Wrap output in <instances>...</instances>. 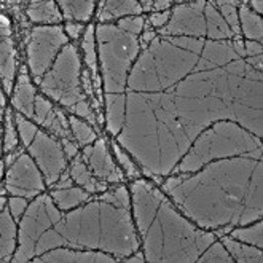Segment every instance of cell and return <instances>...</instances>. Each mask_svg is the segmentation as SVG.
Instances as JSON below:
<instances>
[{"label": "cell", "mask_w": 263, "mask_h": 263, "mask_svg": "<svg viewBox=\"0 0 263 263\" xmlns=\"http://www.w3.org/2000/svg\"><path fill=\"white\" fill-rule=\"evenodd\" d=\"M261 63L260 42L157 34L129 70L115 141L160 183L215 121L261 137Z\"/></svg>", "instance_id": "obj_1"}, {"label": "cell", "mask_w": 263, "mask_h": 263, "mask_svg": "<svg viewBox=\"0 0 263 263\" xmlns=\"http://www.w3.org/2000/svg\"><path fill=\"white\" fill-rule=\"evenodd\" d=\"M158 185L185 217L217 238L261 220V157L219 158L192 174H169Z\"/></svg>", "instance_id": "obj_2"}, {"label": "cell", "mask_w": 263, "mask_h": 263, "mask_svg": "<svg viewBox=\"0 0 263 263\" xmlns=\"http://www.w3.org/2000/svg\"><path fill=\"white\" fill-rule=\"evenodd\" d=\"M54 247L99 251L114 255L118 261L141 251L131 214L129 189L115 183L95 199L63 212L35 242L34 258Z\"/></svg>", "instance_id": "obj_3"}, {"label": "cell", "mask_w": 263, "mask_h": 263, "mask_svg": "<svg viewBox=\"0 0 263 263\" xmlns=\"http://www.w3.org/2000/svg\"><path fill=\"white\" fill-rule=\"evenodd\" d=\"M131 214L145 261H198L217 239L214 231L203 230L174 206L164 192L147 179L129 183Z\"/></svg>", "instance_id": "obj_4"}, {"label": "cell", "mask_w": 263, "mask_h": 263, "mask_svg": "<svg viewBox=\"0 0 263 263\" xmlns=\"http://www.w3.org/2000/svg\"><path fill=\"white\" fill-rule=\"evenodd\" d=\"M145 18L126 16L115 23L98 24L96 45L99 69L102 75L105 126L114 137L123 128L125 121V92L128 75L136 58L141 53V32Z\"/></svg>", "instance_id": "obj_5"}, {"label": "cell", "mask_w": 263, "mask_h": 263, "mask_svg": "<svg viewBox=\"0 0 263 263\" xmlns=\"http://www.w3.org/2000/svg\"><path fill=\"white\" fill-rule=\"evenodd\" d=\"M261 137L233 120H219L198 134L171 174H192L219 158L238 155L261 157Z\"/></svg>", "instance_id": "obj_6"}, {"label": "cell", "mask_w": 263, "mask_h": 263, "mask_svg": "<svg viewBox=\"0 0 263 263\" xmlns=\"http://www.w3.org/2000/svg\"><path fill=\"white\" fill-rule=\"evenodd\" d=\"M82 59L77 45L69 40L53 58L43 75L34 82L46 98L58 102L72 115L96 125V115L85 95L82 83Z\"/></svg>", "instance_id": "obj_7"}, {"label": "cell", "mask_w": 263, "mask_h": 263, "mask_svg": "<svg viewBox=\"0 0 263 263\" xmlns=\"http://www.w3.org/2000/svg\"><path fill=\"white\" fill-rule=\"evenodd\" d=\"M63 215L48 193H40L27 204L20 219L18 244L11 261H32L34 249L39 238L53 227Z\"/></svg>", "instance_id": "obj_8"}, {"label": "cell", "mask_w": 263, "mask_h": 263, "mask_svg": "<svg viewBox=\"0 0 263 263\" xmlns=\"http://www.w3.org/2000/svg\"><path fill=\"white\" fill-rule=\"evenodd\" d=\"M64 29L61 26H35L29 30L26 39L27 70L29 77L37 82L46 67L50 66L58 51L69 42Z\"/></svg>", "instance_id": "obj_9"}, {"label": "cell", "mask_w": 263, "mask_h": 263, "mask_svg": "<svg viewBox=\"0 0 263 263\" xmlns=\"http://www.w3.org/2000/svg\"><path fill=\"white\" fill-rule=\"evenodd\" d=\"M26 148L42 171L45 183L50 185V187L67 169V157L64 153L63 144L56 136L50 134L48 131L39 128L34 139Z\"/></svg>", "instance_id": "obj_10"}, {"label": "cell", "mask_w": 263, "mask_h": 263, "mask_svg": "<svg viewBox=\"0 0 263 263\" xmlns=\"http://www.w3.org/2000/svg\"><path fill=\"white\" fill-rule=\"evenodd\" d=\"M5 174V192L10 196H23L27 199H34L45 192V179L39 169L37 163L24 148H20L14 161L7 166Z\"/></svg>", "instance_id": "obj_11"}, {"label": "cell", "mask_w": 263, "mask_h": 263, "mask_svg": "<svg viewBox=\"0 0 263 263\" xmlns=\"http://www.w3.org/2000/svg\"><path fill=\"white\" fill-rule=\"evenodd\" d=\"M82 158L85 160L89 171L98 179L112 183H123L125 182V173L121 167L114 161L110 148L107 145L104 137H98L91 145L83 147Z\"/></svg>", "instance_id": "obj_12"}, {"label": "cell", "mask_w": 263, "mask_h": 263, "mask_svg": "<svg viewBox=\"0 0 263 263\" xmlns=\"http://www.w3.org/2000/svg\"><path fill=\"white\" fill-rule=\"evenodd\" d=\"M16 80V50H14L11 23L0 16V85L7 95H11Z\"/></svg>", "instance_id": "obj_13"}, {"label": "cell", "mask_w": 263, "mask_h": 263, "mask_svg": "<svg viewBox=\"0 0 263 263\" xmlns=\"http://www.w3.org/2000/svg\"><path fill=\"white\" fill-rule=\"evenodd\" d=\"M32 261H79V263H114V255L99 251H79L70 247H54L35 257Z\"/></svg>", "instance_id": "obj_14"}, {"label": "cell", "mask_w": 263, "mask_h": 263, "mask_svg": "<svg viewBox=\"0 0 263 263\" xmlns=\"http://www.w3.org/2000/svg\"><path fill=\"white\" fill-rule=\"evenodd\" d=\"M5 195H0V261H11L18 244L16 220L13 219Z\"/></svg>", "instance_id": "obj_15"}, {"label": "cell", "mask_w": 263, "mask_h": 263, "mask_svg": "<svg viewBox=\"0 0 263 263\" xmlns=\"http://www.w3.org/2000/svg\"><path fill=\"white\" fill-rule=\"evenodd\" d=\"M37 95L35 86L30 82V77L26 72V67L20 70V75L14 82L13 91H11V105L14 112H18L29 120L32 118L34 114V99Z\"/></svg>", "instance_id": "obj_16"}, {"label": "cell", "mask_w": 263, "mask_h": 263, "mask_svg": "<svg viewBox=\"0 0 263 263\" xmlns=\"http://www.w3.org/2000/svg\"><path fill=\"white\" fill-rule=\"evenodd\" d=\"M144 10L137 0H99L98 21L101 24L115 23L126 16H139Z\"/></svg>", "instance_id": "obj_17"}, {"label": "cell", "mask_w": 263, "mask_h": 263, "mask_svg": "<svg viewBox=\"0 0 263 263\" xmlns=\"http://www.w3.org/2000/svg\"><path fill=\"white\" fill-rule=\"evenodd\" d=\"M82 50L85 54V64L89 73L91 85L95 92L102 98V83L99 79V58H98V45H96V27L88 26L82 35Z\"/></svg>", "instance_id": "obj_18"}, {"label": "cell", "mask_w": 263, "mask_h": 263, "mask_svg": "<svg viewBox=\"0 0 263 263\" xmlns=\"http://www.w3.org/2000/svg\"><path fill=\"white\" fill-rule=\"evenodd\" d=\"M26 13L30 23L39 26H53L64 20L56 0H27Z\"/></svg>", "instance_id": "obj_19"}, {"label": "cell", "mask_w": 263, "mask_h": 263, "mask_svg": "<svg viewBox=\"0 0 263 263\" xmlns=\"http://www.w3.org/2000/svg\"><path fill=\"white\" fill-rule=\"evenodd\" d=\"M69 174L73 180L75 185H79L83 190H86L91 195L102 193L107 190V182L98 179L95 174L89 171V167L86 166L85 160L82 158V155L79 153L75 158H72L70 167H69Z\"/></svg>", "instance_id": "obj_20"}, {"label": "cell", "mask_w": 263, "mask_h": 263, "mask_svg": "<svg viewBox=\"0 0 263 263\" xmlns=\"http://www.w3.org/2000/svg\"><path fill=\"white\" fill-rule=\"evenodd\" d=\"M219 239L233 261H238V263H261L263 261V252L260 247L241 242L235 238H231L230 235L219 236Z\"/></svg>", "instance_id": "obj_21"}, {"label": "cell", "mask_w": 263, "mask_h": 263, "mask_svg": "<svg viewBox=\"0 0 263 263\" xmlns=\"http://www.w3.org/2000/svg\"><path fill=\"white\" fill-rule=\"evenodd\" d=\"M63 18L73 23H88L96 7V0H56Z\"/></svg>", "instance_id": "obj_22"}, {"label": "cell", "mask_w": 263, "mask_h": 263, "mask_svg": "<svg viewBox=\"0 0 263 263\" xmlns=\"http://www.w3.org/2000/svg\"><path fill=\"white\" fill-rule=\"evenodd\" d=\"M238 18H239V27H241L242 39L261 43L263 27H261V16L260 14H257L254 10H251V7L241 0L239 7H238Z\"/></svg>", "instance_id": "obj_23"}, {"label": "cell", "mask_w": 263, "mask_h": 263, "mask_svg": "<svg viewBox=\"0 0 263 263\" xmlns=\"http://www.w3.org/2000/svg\"><path fill=\"white\" fill-rule=\"evenodd\" d=\"M50 196L53 198L54 204L63 212L70 211L86 203L88 199H91V193H88L86 190L79 187V185H70V187L66 189H53Z\"/></svg>", "instance_id": "obj_24"}, {"label": "cell", "mask_w": 263, "mask_h": 263, "mask_svg": "<svg viewBox=\"0 0 263 263\" xmlns=\"http://www.w3.org/2000/svg\"><path fill=\"white\" fill-rule=\"evenodd\" d=\"M228 235L231 238L241 241V242L260 247V249L263 247V223H261V220H257V222L249 223V225L231 228V231Z\"/></svg>", "instance_id": "obj_25"}, {"label": "cell", "mask_w": 263, "mask_h": 263, "mask_svg": "<svg viewBox=\"0 0 263 263\" xmlns=\"http://www.w3.org/2000/svg\"><path fill=\"white\" fill-rule=\"evenodd\" d=\"M69 126H70V133H72L73 141L82 148L86 145H91L98 139L96 129L92 126H89L86 121L80 120L79 117H75V115L69 117Z\"/></svg>", "instance_id": "obj_26"}, {"label": "cell", "mask_w": 263, "mask_h": 263, "mask_svg": "<svg viewBox=\"0 0 263 263\" xmlns=\"http://www.w3.org/2000/svg\"><path fill=\"white\" fill-rule=\"evenodd\" d=\"M112 148H114L115 158H117V164L121 167V171L125 173V176H128V179L141 177V169H139L137 163L134 161V158L131 157V155L115 141V137L112 141Z\"/></svg>", "instance_id": "obj_27"}, {"label": "cell", "mask_w": 263, "mask_h": 263, "mask_svg": "<svg viewBox=\"0 0 263 263\" xmlns=\"http://www.w3.org/2000/svg\"><path fill=\"white\" fill-rule=\"evenodd\" d=\"M20 144V136L16 129V123H14V114L11 109L5 110V133H4V141H2V150L5 153H10L18 148Z\"/></svg>", "instance_id": "obj_28"}, {"label": "cell", "mask_w": 263, "mask_h": 263, "mask_svg": "<svg viewBox=\"0 0 263 263\" xmlns=\"http://www.w3.org/2000/svg\"><path fill=\"white\" fill-rule=\"evenodd\" d=\"M203 261H212V263H230V261H233L230 257V254L227 252V249L223 247V244L220 242V239L217 238L215 239L208 249L206 252L203 254V257H201L199 263H203Z\"/></svg>", "instance_id": "obj_29"}, {"label": "cell", "mask_w": 263, "mask_h": 263, "mask_svg": "<svg viewBox=\"0 0 263 263\" xmlns=\"http://www.w3.org/2000/svg\"><path fill=\"white\" fill-rule=\"evenodd\" d=\"M27 198H23V196H10L8 198V201H7V204H8V209H10V212H11V215H13V219L16 220V222H20V219H21V215L24 214V211H26V208H27Z\"/></svg>", "instance_id": "obj_30"}, {"label": "cell", "mask_w": 263, "mask_h": 263, "mask_svg": "<svg viewBox=\"0 0 263 263\" xmlns=\"http://www.w3.org/2000/svg\"><path fill=\"white\" fill-rule=\"evenodd\" d=\"M169 16H171V10H166V11H152L150 16H148V24L155 30H158L163 26H166Z\"/></svg>", "instance_id": "obj_31"}, {"label": "cell", "mask_w": 263, "mask_h": 263, "mask_svg": "<svg viewBox=\"0 0 263 263\" xmlns=\"http://www.w3.org/2000/svg\"><path fill=\"white\" fill-rule=\"evenodd\" d=\"M63 29H64L66 35H67L72 42L79 40V39L83 35V32H85V27L82 26V23H73V21H67L66 26H64Z\"/></svg>", "instance_id": "obj_32"}, {"label": "cell", "mask_w": 263, "mask_h": 263, "mask_svg": "<svg viewBox=\"0 0 263 263\" xmlns=\"http://www.w3.org/2000/svg\"><path fill=\"white\" fill-rule=\"evenodd\" d=\"M61 144H63V148H64V153L67 158H75L77 155H79V145H77V142L73 141V139H63L61 141Z\"/></svg>", "instance_id": "obj_33"}, {"label": "cell", "mask_w": 263, "mask_h": 263, "mask_svg": "<svg viewBox=\"0 0 263 263\" xmlns=\"http://www.w3.org/2000/svg\"><path fill=\"white\" fill-rule=\"evenodd\" d=\"M174 0H153V5H152V11H166V10H171Z\"/></svg>", "instance_id": "obj_34"}, {"label": "cell", "mask_w": 263, "mask_h": 263, "mask_svg": "<svg viewBox=\"0 0 263 263\" xmlns=\"http://www.w3.org/2000/svg\"><path fill=\"white\" fill-rule=\"evenodd\" d=\"M2 85H0V126H2V117L5 114V92L2 91ZM2 144V141H0ZM0 152H2V145H0Z\"/></svg>", "instance_id": "obj_35"}, {"label": "cell", "mask_w": 263, "mask_h": 263, "mask_svg": "<svg viewBox=\"0 0 263 263\" xmlns=\"http://www.w3.org/2000/svg\"><path fill=\"white\" fill-rule=\"evenodd\" d=\"M247 5L251 7V10H254L257 14H261V11H263V2L261 0H249V2H246Z\"/></svg>", "instance_id": "obj_36"}, {"label": "cell", "mask_w": 263, "mask_h": 263, "mask_svg": "<svg viewBox=\"0 0 263 263\" xmlns=\"http://www.w3.org/2000/svg\"><path fill=\"white\" fill-rule=\"evenodd\" d=\"M139 4H141L142 10L144 11H152V5H153V0H137Z\"/></svg>", "instance_id": "obj_37"}, {"label": "cell", "mask_w": 263, "mask_h": 263, "mask_svg": "<svg viewBox=\"0 0 263 263\" xmlns=\"http://www.w3.org/2000/svg\"><path fill=\"white\" fill-rule=\"evenodd\" d=\"M177 4H187V2H193V0H174Z\"/></svg>", "instance_id": "obj_38"}]
</instances>
